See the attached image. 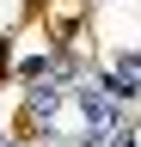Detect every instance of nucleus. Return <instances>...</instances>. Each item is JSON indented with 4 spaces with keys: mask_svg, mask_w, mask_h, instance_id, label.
Returning a JSON list of instances; mask_svg holds the SVG:
<instances>
[{
    "mask_svg": "<svg viewBox=\"0 0 141 147\" xmlns=\"http://www.w3.org/2000/svg\"><path fill=\"white\" fill-rule=\"evenodd\" d=\"M80 104H86V123H92V135H104V129L117 123V98L104 92V80H98V86H86V92H80Z\"/></svg>",
    "mask_w": 141,
    "mask_h": 147,
    "instance_id": "f257e3e1",
    "label": "nucleus"
},
{
    "mask_svg": "<svg viewBox=\"0 0 141 147\" xmlns=\"http://www.w3.org/2000/svg\"><path fill=\"white\" fill-rule=\"evenodd\" d=\"M55 98H61L55 86H37V92H31V110H37V117H49V110H55Z\"/></svg>",
    "mask_w": 141,
    "mask_h": 147,
    "instance_id": "f03ea898",
    "label": "nucleus"
},
{
    "mask_svg": "<svg viewBox=\"0 0 141 147\" xmlns=\"http://www.w3.org/2000/svg\"><path fill=\"white\" fill-rule=\"evenodd\" d=\"M104 147H141V141L129 135V129H123V135H111V141H104Z\"/></svg>",
    "mask_w": 141,
    "mask_h": 147,
    "instance_id": "7ed1b4c3",
    "label": "nucleus"
},
{
    "mask_svg": "<svg viewBox=\"0 0 141 147\" xmlns=\"http://www.w3.org/2000/svg\"><path fill=\"white\" fill-rule=\"evenodd\" d=\"M6 147H12V141H6Z\"/></svg>",
    "mask_w": 141,
    "mask_h": 147,
    "instance_id": "20e7f679",
    "label": "nucleus"
}]
</instances>
